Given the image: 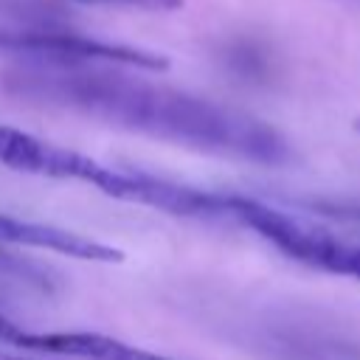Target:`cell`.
I'll return each instance as SVG.
<instances>
[{
	"instance_id": "9",
	"label": "cell",
	"mask_w": 360,
	"mask_h": 360,
	"mask_svg": "<svg viewBox=\"0 0 360 360\" xmlns=\"http://www.w3.org/2000/svg\"><path fill=\"white\" fill-rule=\"evenodd\" d=\"M357 129H360V121H357Z\"/></svg>"
},
{
	"instance_id": "5",
	"label": "cell",
	"mask_w": 360,
	"mask_h": 360,
	"mask_svg": "<svg viewBox=\"0 0 360 360\" xmlns=\"http://www.w3.org/2000/svg\"><path fill=\"white\" fill-rule=\"evenodd\" d=\"M0 242L3 245H25V248H45L79 262H104V264H115L124 259V253L107 242L65 231L59 225H48V222H34V219H20L11 214L0 211Z\"/></svg>"
},
{
	"instance_id": "2",
	"label": "cell",
	"mask_w": 360,
	"mask_h": 360,
	"mask_svg": "<svg viewBox=\"0 0 360 360\" xmlns=\"http://www.w3.org/2000/svg\"><path fill=\"white\" fill-rule=\"evenodd\" d=\"M0 163L39 177L53 180H79L87 186H96L98 191L138 202L146 208H158L174 217H194L205 222H222V200L219 194H208L183 183H169L143 172H124L98 163L96 158L42 141L31 132H22L17 127L0 124Z\"/></svg>"
},
{
	"instance_id": "8",
	"label": "cell",
	"mask_w": 360,
	"mask_h": 360,
	"mask_svg": "<svg viewBox=\"0 0 360 360\" xmlns=\"http://www.w3.org/2000/svg\"><path fill=\"white\" fill-rule=\"evenodd\" d=\"M0 360H56V354H39V352L0 346ZM62 360H82V357H62Z\"/></svg>"
},
{
	"instance_id": "1",
	"label": "cell",
	"mask_w": 360,
	"mask_h": 360,
	"mask_svg": "<svg viewBox=\"0 0 360 360\" xmlns=\"http://www.w3.org/2000/svg\"><path fill=\"white\" fill-rule=\"evenodd\" d=\"M112 62L25 59L0 76L3 93L53 110H70L129 132L197 152L281 166L292 158L287 138L267 121L228 104L138 79Z\"/></svg>"
},
{
	"instance_id": "4",
	"label": "cell",
	"mask_w": 360,
	"mask_h": 360,
	"mask_svg": "<svg viewBox=\"0 0 360 360\" xmlns=\"http://www.w3.org/2000/svg\"><path fill=\"white\" fill-rule=\"evenodd\" d=\"M0 51L42 62H112L143 70L169 68V59L160 53L53 28H0Z\"/></svg>"
},
{
	"instance_id": "7",
	"label": "cell",
	"mask_w": 360,
	"mask_h": 360,
	"mask_svg": "<svg viewBox=\"0 0 360 360\" xmlns=\"http://www.w3.org/2000/svg\"><path fill=\"white\" fill-rule=\"evenodd\" d=\"M231 65H233L239 73H245V76H259V73H264V59H262V53H256V51L248 48V45H242V48H236V51L231 53Z\"/></svg>"
},
{
	"instance_id": "6",
	"label": "cell",
	"mask_w": 360,
	"mask_h": 360,
	"mask_svg": "<svg viewBox=\"0 0 360 360\" xmlns=\"http://www.w3.org/2000/svg\"><path fill=\"white\" fill-rule=\"evenodd\" d=\"M87 6H127V8H146V11H174L183 0H76Z\"/></svg>"
},
{
	"instance_id": "3",
	"label": "cell",
	"mask_w": 360,
	"mask_h": 360,
	"mask_svg": "<svg viewBox=\"0 0 360 360\" xmlns=\"http://www.w3.org/2000/svg\"><path fill=\"white\" fill-rule=\"evenodd\" d=\"M222 214L225 222H236L253 231L298 264L360 281V239L343 236L321 222L301 219L253 197L222 194Z\"/></svg>"
}]
</instances>
